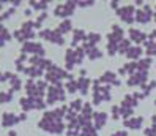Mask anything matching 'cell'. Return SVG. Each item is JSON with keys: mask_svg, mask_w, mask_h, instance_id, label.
Segmentation results:
<instances>
[{"mask_svg": "<svg viewBox=\"0 0 156 136\" xmlns=\"http://www.w3.org/2000/svg\"><path fill=\"white\" fill-rule=\"evenodd\" d=\"M60 100H65V92H63V87L62 84H55L54 87L49 89L48 92V103L49 105H54L55 101H60Z\"/></svg>", "mask_w": 156, "mask_h": 136, "instance_id": "1", "label": "cell"}, {"mask_svg": "<svg viewBox=\"0 0 156 136\" xmlns=\"http://www.w3.org/2000/svg\"><path fill=\"white\" fill-rule=\"evenodd\" d=\"M95 92H93V103L99 105L101 101H109L111 100V92H109V86L106 87H98V84H95Z\"/></svg>", "mask_w": 156, "mask_h": 136, "instance_id": "2", "label": "cell"}, {"mask_svg": "<svg viewBox=\"0 0 156 136\" xmlns=\"http://www.w3.org/2000/svg\"><path fill=\"white\" fill-rule=\"evenodd\" d=\"M40 37L49 40V41H52V43H55V44H63V41H65V40H63V35H62L58 30H49V29L41 30Z\"/></svg>", "mask_w": 156, "mask_h": 136, "instance_id": "3", "label": "cell"}, {"mask_svg": "<svg viewBox=\"0 0 156 136\" xmlns=\"http://www.w3.org/2000/svg\"><path fill=\"white\" fill-rule=\"evenodd\" d=\"M117 13H118V16H120V19H123L126 24H131V22H134V19H136V16H133V14H136L133 5H126V6H123V8H118Z\"/></svg>", "mask_w": 156, "mask_h": 136, "instance_id": "4", "label": "cell"}, {"mask_svg": "<svg viewBox=\"0 0 156 136\" xmlns=\"http://www.w3.org/2000/svg\"><path fill=\"white\" fill-rule=\"evenodd\" d=\"M77 3L74 2H66V3H63V5H57L55 8V16H60V17H66V16H71L73 11H74V8H76Z\"/></svg>", "mask_w": 156, "mask_h": 136, "instance_id": "5", "label": "cell"}, {"mask_svg": "<svg viewBox=\"0 0 156 136\" xmlns=\"http://www.w3.org/2000/svg\"><path fill=\"white\" fill-rule=\"evenodd\" d=\"M151 8L148 6V5H144V8L142 10H137V13H136V21L137 22H142V24H147L150 19H151Z\"/></svg>", "mask_w": 156, "mask_h": 136, "instance_id": "6", "label": "cell"}, {"mask_svg": "<svg viewBox=\"0 0 156 136\" xmlns=\"http://www.w3.org/2000/svg\"><path fill=\"white\" fill-rule=\"evenodd\" d=\"M147 81V71H139L137 70L136 73L131 75V78L128 79V84L129 86H142Z\"/></svg>", "mask_w": 156, "mask_h": 136, "instance_id": "7", "label": "cell"}, {"mask_svg": "<svg viewBox=\"0 0 156 136\" xmlns=\"http://www.w3.org/2000/svg\"><path fill=\"white\" fill-rule=\"evenodd\" d=\"M99 83H106V84H114V86H120V79L117 78L114 71H106V73L99 78Z\"/></svg>", "mask_w": 156, "mask_h": 136, "instance_id": "8", "label": "cell"}, {"mask_svg": "<svg viewBox=\"0 0 156 136\" xmlns=\"http://www.w3.org/2000/svg\"><path fill=\"white\" fill-rule=\"evenodd\" d=\"M144 123V117H129V119L125 120V127H128V128H133V130H137L140 128Z\"/></svg>", "mask_w": 156, "mask_h": 136, "instance_id": "9", "label": "cell"}, {"mask_svg": "<svg viewBox=\"0 0 156 136\" xmlns=\"http://www.w3.org/2000/svg\"><path fill=\"white\" fill-rule=\"evenodd\" d=\"M93 120H95V128H103L107 122V116L106 112H95L93 114Z\"/></svg>", "mask_w": 156, "mask_h": 136, "instance_id": "10", "label": "cell"}, {"mask_svg": "<svg viewBox=\"0 0 156 136\" xmlns=\"http://www.w3.org/2000/svg\"><path fill=\"white\" fill-rule=\"evenodd\" d=\"M17 122H19V117H16L14 114H10V112H5L3 117H2V125L3 127H11Z\"/></svg>", "mask_w": 156, "mask_h": 136, "instance_id": "11", "label": "cell"}, {"mask_svg": "<svg viewBox=\"0 0 156 136\" xmlns=\"http://www.w3.org/2000/svg\"><path fill=\"white\" fill-rule=\"evenodd\" d=\"M129 37H131V40H133V41H136V43H142V41H145L147 35H145L142 30L131 29V30H129Z\"/></svg>", "mask_w": 156, "mask_h": 136, "instance_id": "12", "label": "cell"}, {"mask_svg": "<svg viewBox=\"0 0 156 136\" xmlns=\"http://www.w3.org/2000/svg\"><path fill=\"white\" fill-rule=\"evenodd\" d=\"M99 40H101V35L91 32L85 37V46H95L96 43H99Z\"/></svg>", "mask_w": 156, "mask_h": 136, "instance_id": "13", "label": "cell"}, {"mask_svg": "<svg viewBox=\"0 0 156 136\" xmlns=\"http://www.w3.org/2000/svg\"><path fill=\"white\" fill-rule=\"evenodd\" d=\"M140 56H142V49H140L139 46H133V48L128 49V52H126V57H128V59H133V60L139 59Z\"/></svg>", "mask_w": 156, "mask_h": 136, "instance_id": "14", "label": "cell"}, {"mask_svg": "<svg viewBox=\"0 0 156 136\" xmlns=\"http://www.w3.org/2000/svg\"><path fill=\"white\" fill-rule=\"evenodd\" d=\"M88 86H90V81L87 78H79L77 79V90H80L84 95L88 92Z\"/></svg>", "mask_w": 156, "mask_h": 136, "instance_id": "15", "label": "cell"}, {"mask_svg": "<svg viewBox=\"0 0 156 136\" xmlns=\"http://www.w3.org/2000/svg\"><path fill=\"white\" fill-rule=\"evenodd\" d=\"M85 32L82 30V29H76L74 32H73V46H74V44H77L79 41H82V40H85Z\"/></svg>", "mask_w": 156, "mask_h": 136, "instance_id": "16", "label": "cell"}, {"mask_svg": "<svg viewBox=\"0 0 156 136\" xmlns=\"http://www.w3.org/2000/svg\"><path fill=\"white\" fill-rule=\"evenodd\" d=\"M150 65H151V59L150 57L142 59V60L137 62V70H139V71H147V70L150 68Z\"/></svg>", "mask_w": 156, "mask_h": 136, "instance_id": "17", "label": "cell"}, {"mask_svg": "<svg viewBox=\"0 0 156 136\" xmlns=\"http://www.w3.org/2000/svg\"><path fill=\"white\" fill-rule=\"evenodd\" d=\"M79 136H96V128L88 123L85 127H82V131H80Z\"/></svg>", "mask_w": 156, "mask_h": 136, "instance_id": "18", "label": "cell"}, {"mask_svg": "<svg viewBox=\"0 0 156 136\" xmlns=\"http://www.w3.org/2000/svg\"><path fill=\"white\" fill-rule=\"evenodd\" d=\"M57 30H58L62 35H63V33H66V32H69V30H71V21H69V19H65V21H63V22L58 25V29H57Z\"/></svg>", "mask_w": 156, "mask_h": 136, "instance_id": "19", "label": "cell"}, {"mask_svg": "<svg viewBox=\"0 0 156 136\" xmlns=\"http://www.w3.org/2000/svg\"><path fill=\"white\" fill-rule=\"evenodd\" d=\"M147 54L148 56H156V40H150L147 43Z\"/></svg>", "mask_w": 156, "mask_h": 136, "instance_id": "20", "label": "cell"}, {"mask_svg": "<svg viewBox=\"0 0 156 136\" xmlns=\"http://www.w3.org/2000/svg\"><path fill=\"white\" fill-rule=\"evenodd\" d=\"M10 83H11V92H14V90H19V87H21V79L17 78V76L13 75V78L10 79Z\"/></svg>", "mask_w": 156, "mask_h": 136, "instance_id": "21", "label": "cell"}, {"mask_svg": "<svg viewBox=\"0 0 156 136\" xmlns=\"http://www.w3.org/2000/svg\"><path fill=\"white\" fill-rule=\"evenodd\" d=\"M13 98V92H0V103H8Z\"/></svg>", "mask_w": 156, "mask_h": 136, "instance_id": "22", "label": "cell"}, {"mask_svg": "<svg viewBox=\"0 0 156 136\" xmlns=\"http://www.w3.org/2000/svg\"><path fill=\"white\" fill-rule=\"evenodd\" d=\"M69 106H71V109H74V112H76V111L84 108V103H82V100H74V101H71Z\"/></svg>", "mask_w": 156, "mask_h": 136, "instance_id": "23", "label": "cell"}, {"mask_svg": "<svg viewBox=\"0 0 156 136\" xmlns=\"http://www.w3.org/2000/svg\"><path fill=\"white\" fill-rule=\"evenodd\" d=\"M66 89H68V92L74 94L76 90H77V81H73V79H69V81H68V84H66Z\"/></svg>", "mask_w": 156, "mask_h": 136, "instance_id": "24", "label": "cell"}, {"mask_svg": "<svg viewBox=\"0 0 156 136\" xmlns=\"http://www.w3.org/2000/svg\"><path fill=\"white\" fill-rule=\"evenodd\" d=\"M30 6H33L35 10H46V8H48V3L46 2H30Z\"/></svg>", "mask_w": 156, "mask_h": 136, "instance_id": "25", "label": "cell"}, {"mask_svg": "<svg viewBox=\"0 0 156 136\" xmlns=\"http://www.w3.org/2000/svg\"><path fill=\"white\" fill-rule=\"evenodd\" d=\"M112 117H114V119H118V116H120V108H118V106H114L112 108Z\"/></svg>", "mask_w": 156, "mask_h": 136, "instance_id": "26", "label": "cell"}, {"mask_svg": "<svg viewBox=\"0 0 156 136\" xmlns=\"http://www.w3.org/2000/svg\"><path fill=\"white\" fill-rule=\"evenodd\" d=\"M111 136H128V133H126L125 130H118V131H115V133H112Z\"/></svg>", "mask_w": 156, "mask_h": 136, "instance_id": "27", "label": "cell"}, {"mask_svg": "<svg viewBox=\"0 0 156 136\" xmlns=\"http://www.w3.org/2000/svg\"><path fill=\"white\" fill-rule=\"evenodd\" d=\"M77 5H80V6H90V5H93V2H79Z\"/></svg>", "mask_w": 156, "mask_h": 136, "instance_id": "28", "label": "cell"}, {"mask_svg": "<svg viewBox=\"0 0 156 136\" xmlns=\"http://www.w3.org/2000/svg\"><path fill=\"white\" fill-rule=\"evenodd\" d=\"M111 8H115V10H118V3H117V2H111Z\"/></svg>", "mask_w": 156, "mask_h": 136, "instance_id": "29", "label": "cell"}, {"mask_svg": "<svg viewBox=\"0 0 156 136\" xmlns=\"http://www.w3.org/2000/svg\"><path fill=\"white\" fill-rule=\"evenodd\" d=\"M8 136H16V131H10V134Z\"/></svg>", "mask_w": 156, "mask_h": 136, "instance_id": "30", "label": "cell"}, {"mask_svg": "<svg viewBox=\"0 0 156 136\" xmlns=\"http://www.w3.org/2000/svg\"><path fill=\"white\" fill-rule=\"evenodd\" d=\"M0 81H3V73H0Z\"/></svg>", "mask_w": 156, "mask_h": 136, "instance_id": "31", "label": "cell"}, {"mask_svg": "<svg viewBox=\"0 0 156 136\" xmlns=\"http://www.w3.org/2000/svg\"><path fill=\"white\" fill-rule=\"evenodd\" d=\"M154 105H156V103H154Z\"/></svg>", "mask_w": 156, "mask_h": 136, "instance_id": "32", "label": "cell"}]
</instances>
